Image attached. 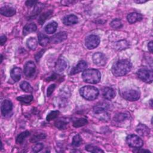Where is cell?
<instances>
[{
  "label": "cell",
  "instance_id": "6da1fadb",
  "mask_svg": "<svg viewBox=\"0 0 153 153\" xmlns=\"http://www.w3.org/2000/svg\"><path fill=\"white\" fill-rule=\"evenodd\" d=\"M132 67L131 63L128 59H121L115 62L112 67V72L115 76H121L128 73Z\"/></svg>",
  "mask_w": 153,
  "mask_h": 153
},
{
  "label": "cell",
  "instance_id": "ee69618b",
  "mask_svg": "<svg viewBox=\"0 0 153 153\" xmlns=\"http://www.w3.org/2000/svg\"><path fill=\"white\" fill-rule=\"evenodd\" d=\"M136 149H137L133 150V152H151L149 150H147V149H138V148H136Z\"/></svg>",
  "mask_w": 153,
  "mask_h": 153
},
{
  "label": "cell",
  "instance_id": "9a60e30c",
  "mask_svg": "<svg viewBox=\"0 0 153 153\" xmlns=\"http://www.w3.org/2000/svg\"><path fill=\"white\" fill-rule=\"evenodd\" d=\"M142 18H143V16L141 14L138 13H136V12L131 13L128 14L127 16V21L130 24H132V23H136L137 22L140 21L142 19Z\"/></svg>",
  "mask_w": 153,
  "mask_h": 153
},
{
  "label": "cell",
  "instance_id": "cb8c5ba5",
  "mask_svg": "<svg viewBox=\"0 0 153 153\" xmlns=\"http://www.w3.org/2000/svg\"><path fill=\"white\" fill-rule=\"evenodd\" d=\"M38 37L39 44L42 47L46 46L50 42V38L47 36L42 33H39L38 35Z\"/></svg>",
  "mask_w": 153,
  "mask_h": 153
},
{
  "label": "cell",
  "instance_id": "7a4b0ae2",
  "mask_svg": "<svg viewBox=\"0 0 153 153\" xmlns=\"http://www.w3.org/2000/svg\"><path fill=\"white\" fill-rule=\"evenodd\" d=\"M82 78L86 82L90 84H97L100 81L101 74L97 69H88L83 71Z\"/></svg>",
  "mask_w": 153,
  "mask_h": 153
},
{
  "label": "cell",
  "instance_id": "4316f807",
  "mask_svg": "<svg viewBox=\"0 0 153 153\" xmlns=\"http://www.w3.org/2000/svg\"><path fill=\"white\" fill-rule=\"evenodd\" d=\"M44 8V4L38 2L34 7V8L33 10V11L31 13V15L30 17H35L36 15H38L42 10V8Z\"/></svg>",
  "mask_w": 153,
  "mask_h": 153
},
{
  "label": "cell",
  "instance_id": "f6af8a7d",
  "mask_svg": "<svg viewBox=\"0 0 153 153\" xmlns=\"http://www.w3.org/2000/svg\"><path fill=\"white\" fill-rule=\"evenodd\" d=\"M148 50L149 51H150L151 53H152V41H150L149 43H148Z\"/></svg>",
  "mask_w": 153,
  "mask_h": 153
},
{
  "label": "cell",
  "instance_id": "836d02e7",
  "mask_svg": "<svg viewBox=\"0 0 153 153\" xmlns=\"http://www.w3.org/2000/svg\"><path fill=\"white\" fill-rule=\"evenodd\" d=\"M82 138L79 134H76L73 137L72 145L75 147H78L81 145Z\"/></svg>",
  "mask_w": 153,
  "mask_h": 153
},
{
  "label": "cell",
  "instance_id": "60d3db41",
  "mask_svg": "<svg viewBox=\"0 0 153 153\" xmlns=\"http://www.w3.org/2000/svg\"><path fill=\"white\" fill-rule=\"evenodd\" d=\"M45 51V50H41L40 51H39L38 53L36 54V55H35V59H36V60L37 62L39 61V60L41 59V57H42V56L44 54Z\"/></svg>",
  "mask_w": 153,
  "mask_h": 153
},
{
  "label": "cell",
  "instance_id": "3957f363",
  "mask_svg": "<svg viewBox=\"0 0 153 153\" xmlns=\"http://www.w3.org/2000/svg\"><path fill=\"white\" fill-rule=\"evenodd\" d=\"M80 95L86 100H93L96 99L99 93V90L93 86L85 85L79 90Z\"/></svg>",
  "mask_w": 153,
  "mask_h": 153
},
{
  "label": "cell",
  "instance_id": "7bdbcfd3",
  "mask_svg": "<svg viewBox=\"0 0 153 153\" xmlns=\"http://www.w3.org/2000/svg\"><path fill=\"white\" fill-rule=\"evenodd\" d=\"M7 41V37L5 35H2L0 37V42H1V45H2L5 44V42Z\"/></svg>",
  "mask_w": 153,
  "mask_h": 153
},
{
  "label": "cell",
  "instance_id": "1f68e13d",
  "mask_svg": "<svg viewBox=\"0 0 153 153\" xmlns=\"http://www.w3.org/2000/svg\"><path fill=\"white\" fill-rule=\"evenodd\" d=\"M17 99L23 103H29L32 101L33 96L32 95H24L17 97Z\"/></svg>",
  "mask_w": 153,
  "mask_h": 153
},
{
  "label": "cell",
  "instance_id": "44dd1931",
  "mask_svg": "<svg viewBox=\"0 0 153 153\" xmlns=\"http://www.w3.org/2000/svg\"><path fill=\"white\" fill-rule=\"evenodd\" d=\"M36 29H37V27L35 23H31L27 24L23 27V35H26L30 33L34 32L36 30Z\"/></svg>",
  "mask_w": 153,
  "mask_h": 153
},
{
  "label": "cell",
  "instance_id": "5bb4252c",
  "mask_svg": "<svg viewBox=\"0 0 153 153\" xmlns=\"http://www.w3.org/2000/svg\"><path fill=\"white\" fill-rule=\"evenodd\" d=\"M68 66L67 62L63 59H59L55 65V70L57 73L60 74L62 73Z\"/></svg>",
  "mask_w": 153,
  "mask_h": 153
},
{
  "label": "cell",
  "instance_id": "4dcf8cb0",
  "mask_svg": "<svg viewBox=\"0 0 153 153\" xmlns=\"http://www.w3.org/2000/svg\"><path fill=\"white\" fill-rule=\"evenodd\" d=\"M20 88H22V90L25 92L32 93L33 91V88L32 87L30 84L26 81H23L20 84Z\"/></svg>",
  "mask_w": 153,
  "mask_h": 153
},
{
  "label": "cell",
  "instance_id": "30bf717a",
  "mask_svg": "<svg viewBox=\"0 0 153 153\" xmlns=\"http://www.w3.org/2000/svg\"><path fill=\"white\" fill-rule=\"evenodd\" d=\"M68 37L67 33L65 32H60L50 38V42L53 44H58L64 41Z\"/></svg>",
  "mask_w": 153,
  "mask_h": 153
},
{
  "label": "cell",
  "instance_id": "8992f818",
  "mask_svg": "<svg viewBox=\"0 0 153 153\" xmlns=\"http://www.w3.org/2000/svg\"><path fill=\"white\" fill-rule=\"evenodd\" d=\"M126 142L129 146L134 148H139L143 144L142 139L134 134H129L126 137Z\"/></svg>",
  "mask_w": 153,
  "mask_h": 153
},
{
  "label": "cell",
  "instance_id": "ba28073f",
  "mask_svg": "<svg viewBox=\"0 0 153 153\" xmlns=\"http://www.w3.org/2000/svg\"><path fill=\"white\" fill-rule=\"evenodd\" d=\"M36 71L35 64L32 61L27 62L24 66V74L27 77L33 76Z\"/></svg>",
  "mask_w": 153,
  "mask_h": 153
},
{
  "label": "cell",
  "instance_id": "ac0fdd59",
  "mask_svg": "<svg viewBox=\"0 0 153 153\" xmlns=\"http://www.w3.org/2000/svg\"><path fill=\"white\" fill-rule=\"evenodd\" d=\"M0 13L6 17H11L16 14V10L13 7L5 6L0 8Z\"/></svg>",
  "mask_w": 153,
  "mask_h": 153
},
{
  "label": "cell",
  "instance_id": "d4e9b609",
  "mask_svg": "<svg viewBox=\"0 0 153 153\" xmlns=\"http://www.w3.org/2000/svg\"><path fill=\"white\" fill-rule=\"evenodd\" d=\"M128 118V115L126 113H118L114 117V120L117 123H121Z\"/></svg>",
  "mask_w": 153,
  "mask_h": 153
},
{
  "label": "cell",
  "instance_id": "277c9868",
  "mask_svg": "<svg viewBox=\"0 0 153 153\" xmlns=\"http://www.w3.org/2000/svg\"><path fill=\"white\" fill-rule=\"evenodd\" d=\"M120 95L128 101H136L140 98V93L137 89L133 88H125L120 90Z\"/></svg>",
  "mask_w": 153,
  "mask_h": 153
},
{
  "label": "cell",
  "instance_id": "ffe728a7",
  "mask_svg": "<svg viewBox=\"0 0 153 153\" xmlns=\"http://www.w3.org/2000/svg\"><path fill=\"white\" fill-rule=\"evenodd\" d=\"M136 132L140 136H145L149 134L150 130L148 127L143 124H139L136 128Z\"/></svg>",
  "mask_w": 153,
  "mask_h": 153
},
{
  "label": "cell",
  "instance_id": "d6986e66",
  "mask_svg": "<svg viewBox=\"0 0 153 153\" xmlns=\"http://www.w3.org/2000/svg\"><path fill=\"white\" fill-rule=\"evenodd\" d=\"M11 77L13 79V81L15 82L19 81L22 76V71L20 68L18 67H15L12 69L10 72Z\"/></svg>",
  "mask_w": 153,
  "mask_h": 153
},
{
  "label": "cell",
  "instance_id": "52a82bcc",
  "mask_svg": "<svg viewBox=\"0 0 153 153\" xmlns=\"http://www.w3.org/2000/svg\"><path fill=\"white\" fill-rule=\"evenodd\" d=\"M100 43V38L96 35H90L86 37L85 45L88 49H94L97 47Z\"/></svg>",
  "mask_w": 153,
  "mask_h": 153
},
{
  "label": "cell",
  "instance_id": "c3c4849f",
  "mask_svg": "<svg viewBox=\"0 0 153 153\" xmlns=\"http://www.w3.org/2000/svg\"><path fill=\"white\" fill-rule=\"evenodd\" d=\"M1 62H2V59H3V57H2V55L1 56Z\"/></svg>",
  "mask_w": 153,
  "mask_h": 153
},
{
  "label": "cell",
  "instance_id": "9c48e42d",
  "mask_svg": "<svg viewBox=\"0 0 153 153\" xmlns=\"http://www.w3.org/2000/svg\"><path fill=\"white\" fill-rule=\"evenodd\" d=\"M93 61L97 66H103L106 62V58L105 55L102 53L97 52L93 55Z\"/></svg>",
  "mask_w": 153,
  "mask_h": 153
},
{
  "label": "cell",
  "instance_id": "484cf974",
  "mask_svg": "<svg viewBox=\"0 0 153 153\" xmlns=\"http://www.w3.org/2000/svg\"><path fill=\"white\" fill-rule=\"evenodd\" d=\"M26 45L27 46V47L32 50H35L37 47L38 45V42L36 39L35 38L33 37H30L29 38L27 41H26Z\"/></svg>",
  "mask_w": 153,
  "mask_h": 153
},
{
  "label": "cell",
  "instance_id": "f1b7e54d",
  "mask_svg": "<svg viewBox=\"0 0 153 153\" xmlns=\"http://www.w3.org/2000/svg\"><path fill=\"white\" fill-rule=\"evenodd\" d=\"M128 47V44L126 40H121L115 42V48L118 50L127 48Z\"/></svg>",
  "mask_w": 153,
  "mask_h": 153
},
{
  "label": "cell",
  "instance_id": "d6a6232c",
  "mask_svg": "<svg viewBox=\"0 0 153 153\" xmlns=\"http://www.w3.org/2000/svg\"><path fill=\"white\" fill-rule=\"evenodd\" d=\"M85 149L91 152H103V151L96 146L92 145H87L85 146Z\"/></svg>",
  "mask_w": 153,
  "mask_h": 153
},
{
  "label": "cell",
  "instance_id": "8fae6325",
  "mask_svg": "<svg viewBox=\"0 0 153 153\" xmlns=\"http://www.w3.org/2000/svg\"><path fill=\"white\" fill-rule=\"evenodd\" d=\"M13 109V103L9 100H4L1 103V113L4 116H6L9 114L10 112L12 111Z\"/></svg>",
  "mask_w": 153,
  "mask_h": 153
},
{
  "label": "cell",
  "instance_id": "4fadbf2b",
  "mask_svg": "<svg viewBox=\"0 0 153 153\" xmlns=\"http://www.w3.org/2000/svg\"><path fill=\"white\" fill-rule=\"evenodd\" d=\"M109 108V105L106 102H101L96 105L93 107V112L94 114H100L106 112Z\"/></svg>",
  "mask_w": 153,
  "mask_h": 153
},
{
  "label": "cell",
  "instance_id": "f35d334b",
  "mask_svg": "<svg viewBox=\"0 0 153 153\" xmlns=\"http://www.w3.org/2000/svg\"><path fill=\"white\" fill-rule=\"evenodd\" d=\"M44 148V145L42 143H38L32 147V151L34 152H38Z\"/></svg>",
  "mask_w": 153,
  "mask_h": 153
},
{
  "label": "cell",
  "instance_id": "b9f144b4",
  "mask_svg": "<svg viewBox=\"0 0 153 153\" xmlns=\"http://www.w3.org/2000/svg\"><path fill=\"white\" fill-rule=\"evenodd\" d=\"M38 3V1H27L26 2V5L27 7H32L35 6Z\"/></svg>",
  "mask_w": 153,
  "mask_h": 153
},
{
  "label": "cell",
  "instance_id": "ab89813d",
  "mask_svg": "<svg viewBox=\"0 0 153 153\" xmlns=\"http://www.w3.org/2000/svg\"><path fill=\"white\" fill-rule=\"evenodd\" d=\"M55 88H56V84H51L47 88V96H50L51 95V94L53 93V92Z\"/></svg>",
  "mask_w": 153,
  "mask_h": 153
},
{
  "label": "cell",
  "instance_id": "7c38bea8",
  "mask_svg": "<svg viewBox=\"0 0 153 153\" xmlns=\"http://www.w3.org/2000/svg\"><path fill=\"white\" fill-rule=\"evenodd\" d=\"M87 66V64L86 62H85L84 60L79 61L78 63L71 69L70 75H75L80 72L84 71V70H85Z\"/></svg>",
  "mask_w": 153,
  "mask_h": 153
},
{
  "label": "cell",
  "instance_id": "d590c367",
  "mask_svg": "<svg viewBox=\"0 0 153 153\" xmlns=\"http://www.w3.org/2000/svg\"><path fill=\"white\" fill-rule=\"evenodd\" d=\"M54 125L57 128H59L60 130H63L66 128L67 126V122L65 121V120H62L60 119L59 120L56 121L54 123Z\"/></svg>",
  "mask_w": 153,
  "mask_h": 153
},
{
  "label": "cell",
  "instance_id": "7dc6e473",
  "mask_svg": "<svg viewBox=\"0 0 153 153\" xmlns=\"http://www.w3.org/2000/svg\"><path fill=\"white\" fill-rule=\"evenodd\" d=\"M147 1H143V0H134V2L137 4H143L144 2H146Z\"/></svg>",
  "mask_w": 153,
  "mask_h": 153
},
{
  "label": "cell",
  "instance_id": "e575fe53",
  "mask_svg": "<svg viewBox=\"0 0 153 153\" xmlns=\"http://www.w3.org/2000/svg\"><path fill=\"white\" fill-rule=\"evenodd\" d=\"M110 25L114 29H120L123 26V23L120 19H115L111 22Z\"/></svg>",
  "mask_w": 153,
  "mask_h": 153
},
{
  "label": "cell",
  "instance_id": "7402d4cb",
  "mask_svg": "<svg viewBox=\"0 0 153 153\" xmlns=\"http://www.w3.org/2000/svg\"><path fill=\"white\" fill-rule=\"evenodd\" d=\"M53 10H50L47 11H45L44 13H43L42 14L40 15V16L38 18V22L39 25H42L48 19H49L53 14Z\"/></svg>",
  "mask_w": 153,
  "mask_h": 153
},
{
  "label": "cell",
  "instance_id": "e0dca14e",
  "mask_svg": "<svg viewBox=\"0 0 153 153\" xmlns=\"http://www.w3.org/2000/svg\"><path fill=\"white\" fill-rule=\"evenodd\" d=\"M62 21L63 24H65V25L69 26L77 23L78 22V19L75 15L70 14L63 17Z\"/></svg>",
  "mask_w": 153,
  "mask_h": 153
},
{
  "label": "cell",
  "instance_id": "83f0119b",
  "mask_svg": "<svg viewBox=\"0 0 153 153\" xmlns=\"http://www.w3.org/2000/svg\"><path fill=\"white\" fill-rule=\"evenodd\" d=\"M30 135V133L28 131H25L19 134L16 138V143L18 144H22L25 139Z\"/></svg>",
  "mask_w": 153,
  "mask_h": 153
},
{
  "label": "cell",
  "instance_id": "74e56055",
  "mask_svg": "<svg viewBox=\"0 0 153 153\" xmlns=\"http://www.w3.org/2000/svg\"><path fill=\"white\" fill-rule=\"evenodd\" d=\"M45 137H46V135L45 134L41 133V134L35 135L33 137H32V139H30V141L32 142H36L39 141V140H40L45 139Z\"/></svg>",
  "mask_w": 153,
  "mask_h": 153
},
{
  "label": "cell",
  "instance_id": "603a6c76",
  "mask_svg": "<svg viewBox=\"0 0 153 153\" xmlns=\"http://www.w3.org/2000/svg\"><path fill=\"white\" fill-rule=\"evenodd\" d=\"M57 26L58 25L56 22H54V21L51 22L45 26L44 27L45 31L46 33L48 34H52L56 32Z\"/></svg>",
  "mask_w": 153,
  "mask_h": 153
},
{
  "label": "cell",
  "instance_id": "5b68a950",
  "mask_svg": "<svg viewBox=\"0 0 153 153\" xmlns=\"http://www.w3.org/2000/svg\"><path fill=\"white\" fill-rule=\"evenodd\" d=\"M137 76L143 81L151 83L153 80V73L152 70L148 68H141L139 69L137 72Z\"/></svg>",
  "mask_w": 153,
  "mask_h": 153
},
{
  "label": "cell",
  "instance_id": "bcb514c9",
  "mask_svg": "<svg viewBox=\"0 0 153 153\" xmlns=\"http://www.w3.org/2000/svg\"><path fill=\"white\" fill-rule=\"evenodd\" d=\"M56 78H57V75L55 74H53L52 75H51L50 76H49L47 79L48 81H50V80H54V79H55Z\"/></svg>",
  "mask_w": 153,
  "mask_h": 153
},
{
  "label": "cell",
  "instance_id": "f546056e",
  "mask_svg": "<svg viewBox=\"0 0 153 153\" xmlns=\"http://www.w3.org/2000/svg\"><path fill=\"white\" fill-rule=\"evenodd\" d=\"M87 120L84 118H79L76 120H75L73 122V126L74 127H79L85 126V124H87Z\"/></svg>",
  "mask_w": 153,
  "mask_h": 153
},
{
  "label": "cell",
  "instance_id": "8d00e7d4",
  "mask_svg": "<svg viewBox=\"0 0 153 153\" xmlns=\"http://www.w3.org/2000/svg\"><path fill=\"white\" fill-rule=\"evenodd\" d=\"M59 114V111L56 110V111H53L51 112H50L47 116L46 117V120L48 121H50L52 120H54L55 118H56L58 115Z\"/></svg>",
  "mask_w": 153,
  "mask_h": 153
},
{
  "label": "cell",
  "instance_id": "2e32d148",
  "mask_svg": "<svg viewBox=\"0 0 153 153\" xmlns=\"http://www.w3.org/2000/svg\"><path fill=\"white\" fill-rule=\"evenodd\" d=\"M103 97L107 100H111L115 96V92L114 90L111 87H105L102 90Z\"/></svg>",
  "mask_w": 153,
  "mask_h": 153
}]
</instances>
